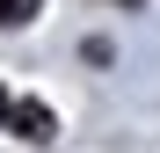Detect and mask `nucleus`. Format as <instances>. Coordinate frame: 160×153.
Returning <instances> with one entry per match:
<instances>
[{
    "label": "nucleus",
    "instance_id": "1",
    "mask_svg": "<svg viewBox=\"0 0 160 153\" xmlns=\"http://www.w3.org/2000/svg\"><path fill=\"white\" fill-rule=\"evenodd\" d=\"M8 124H15L29 146H44V139H51V110H44V102H15V110H8Z\"/></svg>",
    "mask_w": 160,
    "mask_h": 153
},
{
    "label": "nucleus",
    "instance_id": "2",
    "mask_svg": "<svg viewBox=\"0 0 160 153\" xmlns=\"http://www.w3.org/2000/svg\"><path fill=\"white\" fill-rule=\"evenodd\" d=\"M37 8H44V0H0V29H15V22H29Z\"/></svg>",
    "mask_w": 160,
    "mask_h": 153
},
{
    "label": "nucleus",
    "instance_id": "3",
    "mask_svg": "<svg viewBox=\"0 0 160 153\" xmlns=\"http://www.w3.org/2000/svg\"><path fill=\"white\" fill-rule=\"evenodd\" d=\"M8 110H15V102H8V95H0V124H8Z\"/></svg>",
    "mask_w": 160,
    "mask_h": 153
}]
</instances>
